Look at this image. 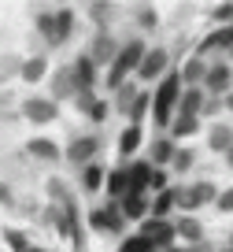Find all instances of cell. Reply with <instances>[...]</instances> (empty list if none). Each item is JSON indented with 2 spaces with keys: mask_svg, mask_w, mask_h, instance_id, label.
I'll return each instance as SVG.
<instances>
[{
  "mask_svg": "<svg viewBox=\"0 0 233 252\" xmlns=\"http://www.w3.org/2000/svg\"><path fill=\"white\" fill-rule=\"evenodd\" d=\"M100 186H104V167L100 163H89L86 167V189L93 193V189H100Z\"/></svg>",
  "mask_w": 233,
  "mask_h": 252,
  "instance_id": "16",
  "label": "cell"
},
{
  "mask_svg": "<svg viewBox=\"0 0 233 252\" xmlns=\"http://www.w3.org/2000/svg\"><path fill=\"white\" fill-rule=\"evenodd\" d=\"M226 104H230V108H233V93H230V100H226Z\"/></svg>",
  "mask_w": 233,
  "mask_h": 252,
  "instance_id": "35",
  "label": "cell"
},
{
  "mask_svg": "<svg viewBox=\"0 0 233 252\" xmlns=\"http://www.w3.org/2000/svg\"><path fill=\"white\" fill-rule=\"evenodd\" d=\"M200 104H204L200 89H189V93L181 96V115H196V111H200Z\"/></svg>",
  "mask_w": 233,
  "mask_h": 252,
  "instance_id": "15",
  "label": "cell"
},
{
  "mask_svg": "<svg viewBox=\"0 0 233 252\" xmlns=\"http://www.w3.org/2000/svg\"><path fill=\"white\" fill-rule=\"evenodd\" d=\"M174 234L189 237V241H200V234H204V230H200V222H196V219H181V222H178V230H174Z\"/></svg>",
  "mask_w": 233,
  "mask_h": 252,
  "instance_id": "17",
  "label": "cell"
},
{
  "mask_svg": "<svg viewBox=\"0 0 233 252\" xmlns=\"http://www.w3.org/2000/svg\"><path fill=\"white\" fill-rule=\"evenodd\" d=\"M93 56L100 63H108L111 56H115V45H111V37H96V45H93Z\"/></svg>",
  "mask_w": 233,
  "mask_h": 252,
  "instance_id": "18",
  "label": "cell"
},
{
  "mask_svg": "<svg viewBox=\"0 0 233 252\" xmlns=\"http://www.w3.org/2000/svg\"><path fill=\"white\" fill-rule=\"evenodd\" d=\"M174 252H189V249H174Z\"/></svg>",
  "mask_w": 233,
  "mask_h": 252,
  "instance_id": "36",
  "label": "cell"
},
{
  "mask_svg": "<svg viewBox=\"0 0 233 252\" xmlns=\"http://www.w3.org/2000/svg\"><path fill=\"white\" fill-rule=\"evenodd\" d=\"M145 108H148V96L141 93V96H137V104H133V119H141V111H145Z\"/></svg>",
  "mask_w": 233,
  "mask_h": 252,
  "instance_id": "32",
  "label": "cell"
},
{
  "mask_svg": "<svg viewBox=\"0 0 233 252\" xmlns=\"http://www.w3.org/2000/svg\"><path fill=\"white\" fill-rule=\"evenodd\" d=\"M93 152H96V137H78V141L70 145V159H78V163H86Z\"/></svg>",
  "mask_w": 233,
  "mask_h": 252,
  "instance_id": "11",
  "label": "cell"
},
{
  "mask_svg": "<svg viewBox=\"0 0 233 252\" xmlns=\"http://www.w3.org/2000/svg\"><path fill=\"white\" fill-rule=\"evenodd\" d=\"M41 74H45V60H26V67H23V78H26V82H37Z\"/></svg>",
  "mask_w": 233,
  "mask_h": 252,
  "instance_id": "21",
  "label": "cell"
},
{
  "mask_svg": "<svg viewBox=\"0 0 233 252\" xmlns=\"http://www.w3.org/2000/svg\"><path fill=\"white\" fill-rule=\"evenodd\" d=\"M141 237H148L152 245H171L174 241V226H171V222H163V219H152Z\"/></svg>",
  "mask_w": 233,
  "mask_h": 252,
  "instance_id": "5",
  "label": "cell"
},
{
  "mask_svg": "<svg viewBox=\"0 0 233 252\" xmlns=\"http://www.w3.org/2000/svg\"><path fill=\"white\" fill-rule=\"evenodd\" d=\"M26 115L33 123H52L56 119V104L52 100H26Z\"/></svg>",
  "mask_w": 233,
  "mask_h": 252,
  "instance_id": "7",
  "label": "cell"
},
{
  "mask_svg": "<svg viewBox=\"0 0 233 252\" xmlns=\"http://www.w3.org/2000/svg\"><path fill=\"white\" fill-rule=\"evenodd\" d=\"M118 212H122V219H141V215L148 212V204H145V197H141V193H126V200H122V208H118Z\"/></svg>",
  "mask_w": 233,
  "mask_h": 252,
  "instance_id": "9",
  "label": "cell"
},
{
  "mask_svg": "<svg viewBox=\"0 0 233 252\" xmlns=\"http://www.w3.org/2000/svg\"><path fill=\"white\" fill-rule=\"evenodd\" d=\"M108 189H111V193H130V174L115 171V174H111V182H108Z\"/></svg>",
  "mask_w": 233,
  "mask_h": 252,
  "instance_id": "20",
  "label": "cell"
},
{
  "mask_svg": "<svg viewBox=\"0 0 233 252\" xmlns=\"http://www.w3.org/2000/svg\"><path fill=\"white\" fill-rule=\"evenodd\" d=\"M70 23H74V19H70V11H56V15H41V19H37L41 33H45V37L52 41V45H59V41L67 37Z\"/></svg>",
  "mask_w": 233,
  "mask_h": 252,
  "instance_id": "3",
  "label": "cell"
},
{
  "mask_svg": "<svg viewBox=\"0 0 233 252\" xmlns=\"http://www.w3.org/2000/svg\"><path fill=\"white\" fill-rule=\"evenodd\" d=\"M218 212H233V189L218 197Z\"/></svg>",
  "mask_w": 233,
  "mask_h": 252,
  "instance_id": "29",
  "label": "cell"
},
{
  "mask_svg": "<svg viewBox=\"0 0 233 252\" xmlns=\"http://www.w3.org/2000/svg\"><path fill=\"white\" fill-rule=\"evenodd\" d=\"M196 115H178V123H174V134L178 137H185V134H196Z\"/></svg>",
  "mask_w": 233,
  "mask_h": 252,
  "instance_id": "19",
  "label": "cell"
},
{
  "mask_svg": "<svg viewBox=\"0 0 233 252\" xmlns=\"http://www.w3.org/2000/svg\"><path fill=\"white\" fill-rule=\"evenodd\" d=\"M200 78H204V63L193 60V63L185 67V82H200Z\"/></svg>",
  "mask_w": 233,
  "mask_h": 252,
  "instance_id": "25",
  "label": "cell"
},
{
  "mask_svg": "<svg viewBox=\"0 0 233 252\" xmlns=\"http://www.w3.org/2000/svg\"><path fill=\"white\" fill-rule=\"evenodd\" d=\"M118 145H122V152L130 156V152H133V149L141 145V130H137V126H130V130L122 134V141H118Z\"/></svg>",
  "mask_w": 233,
  "mask_h": 252,
  "instance_id": "22",
  "label": "cell"
},
{
  "mask_svg": "<svg viewBox=\"0 0 233 252\" xmlns=\"http://www.w3.org/2000/svg\"><path fill=\"white\" fill-rule=\"evenodd\" d=\"M171 145H167V141H155V159H159V163H167V159H171Z\"/></svg>",
  "mask_w": 233,
  "mask_h": 252,
  "instance_id": "28",
  "label": "cell"
},
{
  "mask_svg": "<svg viewBox=\"0 0 233 252\" xmlns=\"http://www.w3.org/2000/svg\"><path fill=\"white\" fill-rule=\"evenodd\" d=\"M89 115H93V119H96V123H100V119H104V115H108V104H93V108H89Z\"/></svg>",
  "mask_w": 233,
  "mask_h": 252,
  "instance_id": "31",
  "label": "cell"
},
{
  "mask_svg": "<svg viewBox=\"0 0 233 252\" xmlns=\"http://www.w3.org/2000/svg\"><path fill=\"white\" fill-rule=\"evenodd\" d=\"M178 100V74H171V78L159 86V93H155V123L163 126L171 123V104Z\"/></svg>",
  "mask_w": 233,
  "mask_h": 252,
  "instance_id": "2",
  "label": "cell"
},
{
  "mask_svg": "<svg viewBox=\"0 0 233 252\" xmlns=\"http://www.w3.org/2000/svg\"><path fill=\"white\" fill-rule=\"evenodd\" d=\"M226 86H230V67H211L207 71V89L218 93V89H226Z\"/></svg>",
  "mask_w": 233,
  "mask_h": 252,
  "instance_id": "13",
  "label": "cell"
},
{
  "mask_svg": "<svg viewBox=\"0 0 233 252\" xmlns=\"http://www.w3.org/2000/svg\"><path fill=\"white\" fill-rule=\"evenodd\" d=\"M118 252H152V241H148V237H130Z\"/></svg>",
  "mask_w": 233,
  "mask_h": 252,
  "instance_id": "24",
  "label": "cell"
},
{
  "mask_svg": "<svg viewBox=\"0 0 233 252\" xmlns=\"http://www.w3.org/2000/svg\"><path fill=\"white\" fill-rule=\"evenodd\" d=\"M215 45H233V26H226V30H218L215 37L204 41V48H215Z\"/></svg>",
  "mask_w": 233,
  "mask_h": 252,
  "instance_id": "23",
  "label": "cell"
},
{
  "mask_svg": "<svg viewBox=\"0 0 233 252\" xmlns=\"http://www.w3.org/2000/svg\"><path fill=\"white\" fill-rule=\"evenodd\" d=\"M226 159H230V167H233V149H230V152H226Z\"/></svg>",
  "mask_w": 233,
  "mask_h": 252,
  "instance_id": "34",
  "label": "cell"
},
{
  "mask_svg": "<svg viewBox=\"0 0 233 252\" xmlns=\"http://www.w3.org/2000/svg\"><path fill=\"white\" fill-rule=\"evenodd\" d=\"M215 19H218V23H233V4H226V8H218V11H215Z\"/></svg>",
  "mask_w": 233,
  "mask_h": 252,
  "instance_id": "30",
  "label": "cell"
},
{
  "mask_svg": "<svg viewBox=\"0 0 233 252\" xmlns=\"http://www.w3.org/2000/svg\"><path fill=\"white\" fill-rule=\"evenodd\" d=\"M70 82H74L78 89H89V82H93V60L82 56V60L74 63V71H70Z\"/></svg>",
  "mask_w": 233,
  "mask_h": 252,
  "instance_id": "10",
  "label": "cell"
},
{
  "mask_svg": "<svg viewBox=\"0 0 233 252\" xmlns=\"http://www.w3.org/2000/svg\"><path fill=\"white\" fill-rule=\"evenodd\" d=\"M167 67V52L163 48H152V52H145L141 56V67H137V74L141 78H155V74Z\"/></svg>",
  "mask_w": 233,
  "mask_h": 252,
  "instance_id": "4",
  "label": "cell"
},
{
  "mask_svg": "<svg viewBox=\"0 0 233 252\" xmlns=\"http://www.w3.org/2000/svg\"><path fill=\"white\" fill-rule=\"evenodd\" d=\"M148 182H152V186H155V189H163V186H167V174H163V171H159V174H152V178H148Z\"/></svg>",
  "mask_w": 233,
  "mask_h": 252,
  "instance_id": "33",
  "label": "cell"
},
{
  "mask_svg": "<svg viewBox=\"0 0 233 252\" xmlns=\"http://www.w3.org/2000/svg\"><path fill=\"white\" fill-rule=\"evenodd\" d=\"M30 152L37 159H56V156H59V149H56L52 141H41V137H37V141H30Z\"/></svg>",
  "mask_w": 233,
  "mask_h": 252,
  "instance_id": "14",
  "label": "cell"
},
{
  "mask_svg": "<svg viewBox=\"0 0 233 252\" xmlns=\"http://www.w3.org/2000/svg\"><path fill=\"white\" fill-rule=\"evenodd\" d=\"M211 149H218V152L233 149V130L230 126H215V130H211Z\"/></svg>",
  "mask_w": 233,
  "mask_h": 252,
  "instance_id": "12",
  "label": "cell"
},
{
  "mask_svg": "<svg viewBox=\"0 0 233 252\" xmlns=\"http://www.w3.org/2000/svg\"><path fill=\"white\" fill-rule=\"evenodd\" d=\"M93 226L96 230H118V226H122V212H118L115 204L96 208V212H93Z\"/></svg>",
  "mask_w": 233,
  "mask_h": 252,
  "instance_id": "6",
  "label": "cell"
},
{
  "mask_svg": "<svg viewBox=\"0 0 233 252\" xmlns=\"http://www.w3.org/2000/svg\"><path fill=\"white\" fill-rule=\"evenodd\" d=\"M211 193H215L211 186H196V189H185V193H178V200H181V208H189V212H193V208H200L204 200L211 197Z\"/></svg>",
  "mask_w": 233,
  "mask_h": 252,
  "instance_id": "8",
  "label": "cell"
},
{
  "mask_svg": "<svg viewBox=\"0 0 233 252\" xmlns=\"http://www.w3.org/2000/svg\"><path fill=\"white\" fill-rule=\"evenodd\" d=\"M141 56H145V45H141V41H130V45L115 56V67H111V86H122L126 71L141 67Z\"/></svg>",
  "mask_w": 233,
  "mask_h": 252,
  "instance_id": "1",
  "label": "cell"
},
{
  "mask_svg": "<svg viewBox=\"0 0 233 252\" xmlns=\"http://www.w3.org/2000/svg\"><path fill=\"white\" fill-rule=\"evenodd\" d=\"M8 241L15 245V252H30V245H26V237L19 234V230H8Z\"/></svg>",
  "mask_w": 233,
  "mask_h": 252,
  "instance_id": "27",
  "label": "cell"
},
{
  "mask_svg": "<svg viewBox=\"0 0 233 252\" xmlns=\"http://www.w3.org/2000/svg\"><path fill=\"white\" fill-rule=\"evenodd\" d=\"M171 204H174V193H163V197L152 204V212H155V215H167V208H171Z\"/></svg>",
  "mask_w": 233,
  "mask_h": 252,
  "instance_id": "26",
  "label": "cell"
}]
</instances>
